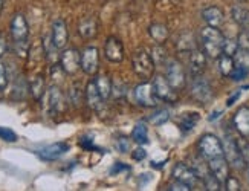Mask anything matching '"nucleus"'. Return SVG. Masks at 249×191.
Segmentation results:
<instances>
[{
	"instance_id": "1",
	"label": "nucleus",
	"mask_w": 249,
	"mask_h": 191,
	"mask_svg": "<svg viewBox=\"0 0 249 191\" xmlns=\"http://www.w3.org/2000/svg\"><path fill=\"white\" fill-rule=\"evenodd\" d=\"M200 40H202V51L208 58H219L222 55V46H223V34L219 28L214 26H205L200 31Z\"/></svg>"
},
{
	"instance_id": "2",
	"label": "nucleus",
	"mask_w": 249,
	"mask_h": 191,
	"mask_svg": "<svg viewBox=\"0 0 249 191\" xmlns=\"http://www.w3.org/2000/svg\"><path fill=\"white\" fill-rule=\"evenodd\" d=\"M132 68H133V72L139 78H142L144 81H148L150 78H153L156 66H155L153 60H151V55L142 48V49H138L133 54Z\"/></svg>"
},
{
	"instance_id": "3",
	"label": "nucleus",
	"mask_w": 249,
	"mask_h": 191,
	"mask_svg": "<svg viewBox=\"0 0 249 191\" xmlns=\"http://www.w3.org/2000/svg\"><path fill=\"white\" fill-rule=\"evenodd\" d=\"M197 150L205 161H210V159L219 157V156H225L222 139H219V138L213 133H205L200 138L197 144Z\"/></svg>"
},
{
	"instance_id": "4",
	"label": "nucleus",
	"mask_w": 249,
	"mask_h": 191,
	"mask_svg": "<svg viewBox=\"0 0 249 191\" xmlns=\"http://www.w3.org/2000/svg\"><path fill=\"white\" fill-rule=\"evenodd\" d=\"M41 103H43V112L46 115H49V116L58 115L63 110V105H64V98H63V93H61L60 87L55 86V84L49 86L46 89L45 95H43Z\"/></svg>"
},
{
	"instance_id": "5",
	"label": "nucleus",
	"mask_w": 249,
	"mask_h": 191,
	"mask_svg": "<svg viewBox=\"0 0 249 191\" xmlns=\"http://www.w3.org/2000/svg\"><path fill=\"white\" fill-rule=\"evenodd\" d=\"M165 78L171 84V87L175 90H180L185 87L187 84V73L183 70V66L175 58L167 61L165 65Z\"/></svg>"
},
{
	"instance_id": "6",
	"label": "nucleus",
	"mask_w": 249,
	"mask_h": 191,
	"mask_svg": "<svg viewBox=\"0 0 249 191\" xmlns=\"http://www.w3.org/2000/svg\"><path fill=\"white\" fill-rule=\"evenodd\" d=\"M133 93H135L136 103L139 105H142V107H148V109L158 107V104L160 101L155 93L153 83H150V81H142L141 84H138Z\"/></svg>"
},
{
	"instance_id": "7",
	"label": "nucleus",
	"mask_w": 249,
	"mask_h": 191,
	"mask_svg": "<svg viewBox=\"0 0 249 191\" xmlns=\"http://www.w3.org/2000/svg\"><path fill=\"white\" fill-rule=\"evenodd\" d=\"M60 68L68 75H75L81 69V54L75 48H64L60 54Z\"/></svg>"
},
{
	"instance_id": "8",
	"label": "nucleus",
	"mask_w": 249,
	"mask_h": 191,
	"mask_svg": "<svg viewBox=\"0 0 249 191\" xmlns=\"http://www.w3.org/2000/svg\"><path fill=\"white\" fill-rule=\"evenodd\" d=\"M191 97L194 100H197L199 103H203L207 104L208 101L213 100V87L210 81L202 77V75H197V77H193V83H191Z\"/></svg>"
},
{
	"instance_id": "9",
	"label": "nucleus",
	"mask_w": 249,
	"mask_h": 191,
	"mask_svg": "<svg viewBox=\"0 0 249 191\" xmlns=\"http://www.w3.org/2000/svg\"><path fill=\"white\" fill-rule=\"evenodd\" d=\"M100 69V51L95 46L84 48L81 52V70L86 75H96Z\"/></svg>"
},
{
	"instance_id": "10",
	"label": "nucleus",
	"mask_w": 249,
	"mask_h": 191,
	"mask_svg": "<svg viewBox=\"0 0 249 191\" xmlns=\"http://www.w3.org/2000/svg\"><path fill=\"white\" fill-rule=\"evenodd\" d=\"M9 33L14 40V43H18V41H28L29 25H28V20L23 14L17 13L13 16V18H11V25H9Z\"/></svg>"
},
{
	"instance_id": "11",
	"label": "nucleus",
	"mask_w": 249,
	"mask_h": 191,
	"mask_svg": "<svg viewBox=\"0 0 249 191\" xmlns=\"http://www.w3.org/2000/svg\"><path fill=\"white\" fill-rule=\"evenodd\" d=\"M153 83V89L156 97L160 101H165V103H175L178 100V90H175L171 87V84L168 83V80L164 75H155V80L151 81Z\"/></svg>"
},
{
	"instance_id": "12",
	"label": "nucleus",
	"mask_w": 249,
	"mask_h": 191,
	"mask_svg": "<svg viewBox=\"0 0 249 191\" xmlns=\"http://www.w3.org/2000/svg\"><path fill=\"white\" fill-rule=\"evenodd\" d=\"M223 142V152H225V157L234 168H245V162L242 153L239 150V145H237V139L231 136H226Z\"/></svg>"
},
{
	"instance_id": "13",
	"label": "nucleus",
	"mask_w": 249,
	"mask_h": 191,
	"mask_svg": "<svg viewBox=\"0 0 249 191\" xmlns=\"http://www.w3.org/2000/svg\"><path fill=\"white\" fill-rule=\"evenodd\" d=\"M68 152H69V144L64 141H60V142H53V144L43 147L38 152V156L41 161L53 162V161H57V159H60L63 155H66Z\"/></svg>"
},
{
	"instance_id": "14",
	"label": "nucleus",
	"mask_w": 249,
	"mask_h": 191,
	"mask_svg": "<svg viewBox=\"0 0 249 191\" xmlns=\"http://www.w3.org/2000/svg\"><path fill=\"white\" fill-rule=\"evenodd\" d=\"M104 57L110 63H121L124 60V46L118 37H109L104 43Z\"/></svg>"
},
{
	"instance_id": "15",
	"label": "nucleus",
	"mask_w": 249,
	"mask_h": 191,
	"mask_svg": "<svg viewBox=\"0 0 249 191\" xmlns=\"http://www.w3.org/2000/svg\"><path fill=\"white\" fill-rule=\"evenodd\" d=\"M171 176L175 177V180H180V182L190 185L191 188L199 182V176L196 174V172H194L190 165L183 164V162H179L173 167Z\"/></svg>"
},
{
	"instance_id": "16",
	"label": "nucleus",
	"mask_w": 249,
	"mask_h": 191,
	"mask_svg": "<svg viewBox=\"0 0 249 191\" xmlns=\"http://www.w3.org/2000/svg\"><path fill=\"white\" fill-rule=\"evenodd\" d=\"M51 37L53 45H55L58 49H64L68 45L69 40V31H68V25L63 18H57L53 20L52 23V29H51Z\"/></svg>"
},
{
	"instance_id": "17",
	"label": "nucleus",
	"mask_w": 249,
	"mask_h": 191,
	"mask_svg": "<svg viewBox=\"0 0 249 191\" xmlns=\"http://www.w3.org/2000/svg\"><path fill=\"white\" fill-rule=\"evenodd\" d=\"M207 162H208L211 174L223 185L226 182V179L230 177V162L226 161V157L219 156V157L210 159V161H207Z\"/></svg>"
},
{
	"instance_id": "18",
	"label": "nucleus",
	"mask_w": 249,
	"mask_h": 191,
	"mask_svg": "<svg viewBox=\"0 0 249 191\" xmlns=\"http://www.w3.org/2000/svg\"><path fill=\"white\" fill-rule=\"evenodd\" d=\"M188 66H190V73L193 77L202 75L205 68H207V55H205V52L197 48H194L190 52Z\"/></svg>"
},
{
	"instance_id": "19",
	"label": "nucleus",
	"mask_w": 249,
	"mask_h": 191,
	"mask_svg": "<svg viewBox=\"0 0 249 191\" xmlns=\"http://www.w3.org/2000/svg\"><path fill=\"white\" fill-rule=\"evenodd\" d=\"M86 103H88L89 107L95 112H100L104 105V100L101 97L98 87H96L95 80L89 81L88 86H86Z\"/></svg>"
},
{
	"instance_id": "20",
	"label": "nucleus",
	"mask_w": 249,
	"mask_h": 191,
	"mask_svg": "<svg viewBox=\"0 0 249 191\" xmlns=\"http://www.w3.org/2000/svg\"><path fill=\"white\" fill-rule=\"evenodd\" d=\"M202 18L208 26L220 28L225 22V14L219 6H208L202 11Z\"/></svg>"
},
{
	"instance_id": "21",
	"label": "nucleus",
	"mask_w": 249,
	"mask_h": 191,
	"mask_svg": "<svg viewBox=\"0 0 249 191\" xmlns=\"http://www.w3.org/2000/svg\"><path fill=\"white\" fill-rule=\"evenodd\" d=\"M234 127L243 138H249V107H242L234 115Z\"/></svg>"
},
{
	"instance_id": "22",
	"label": "nucleus",
	"mask_w": 249,
	"mask_h": 191,
	"mask_svg": "<svg viewBox=\"0 0 249 191\" xmlns=\"http://www.w3.org/2000/svg\"><path fill=\"white\" fill-rule=\"evenodd\" d=\"M78 34L86 40L93 38L96 34H98V22H96V18L95 17L81 18L78 23Z\"/></svg>"
},
{
	"instance_id": "23",
	"label": "nucleus",
	"mask_w": 249,
	"mask_h": 191,
	"mask_svg": "<svg viewBox=\"0 0 249 191\" xmlns=\"http://www.w3.org/2000/svg\"><path fill=\"white\" fill-rule=\"evenodd\" d=\"M46 92V86H45V77L41 75V73H38V75H36L34 78H32V81L29 83V93L32 95V98L40 101L43 98V95H45Z\"/></svg>"
},
{
	"instance_id": "24",
	"label": "nucleus",
	"mask_w": 249,
	"mask_h": 191,
	"mask_svg": "<svg viewBox=\"0 0 249 191\" xmlns=\"http://www.w3.org/2000/svg\"><path fill=\"white\" fill-rule=\"evenodd\" d=\"M148 34L150 37L155 40V43L158 45H164L168 40V28L162 23H153L148 28Z\"/></svg>"
},
{
	"instance_id": "25",
	"label": "nucleus",
	"mask_w": 249,
	"mask_h": 191,
	"mask_svg": "<svg viewBox=\"0 0 249 191\" xmlns=\"http://www.w3.org/2000/svg\"><path fill=\"white\" fill-rule=\"evenodd\" d=\"M68 98H69V103L73 105V107H80V105L83 104V101L86 100V90L81 89V86L78 83H73L69 87Z\"/></svg>"
},
{
	"instance_id": "26",
	"label": "nucleus",
	"mask_w": 249,
	"mask_h": 191,
	"mask_svg": "<svg viewBox=\"0 0 249 191\" xmlns=\"http://www.w3.org/2000/svg\"><path fill=\"white\" fill-rule=\"evenodd\" d=\"M95 83H96V87H98L103 100L104 101L109 100L112 97V84H113V81L107 75H98L95 78Z\"/></svg>"
},
{
	"instance_id": "27",
	"label": "nucleus",
	"mask_w": 249,
	"mask_h": 191,
	"mask_svg": "<svg viewBox=\"0 0 249 191\" xmlns=\"http://www.w3.org/2000/svg\"><path fill=\"white\" fill-rule=\"evenodd\" d=\"M132 139L139 144V145H144L147 144L150 139H148V129L144 125V124H136L132 130Z\"/></svg>"
},
{
	"instance_id": "28",
	"label": "nucleus",
	"mask_w": 249,
	"mask_h": 191,
	"mask_svg": "<svg viewBox=\"0 0 249 191\" xmlns=\"http://www.w3.org/2000/svg\"><path fill=\"white\" fill-rule=\"evenodd\" d=\"M219 70L223 77H230L234 68H235V63H234V57H230V55H225L222 54L219 58Z\"/></svg>"
},
{
	"instance_id": "29",
	"label": "nucleus",
	"mask_w": 249,
	"mask_h": 191,
	"mask_svg": "<svg viewBox=\"0 0 249 191\" xmlns=\"http://www.w3.org/2000/svg\"><path fill=\"white\" fill-rule=\"evenodd\" d=\"M231 17H232V20L235 23H239L242 26L249 23V11L243 6H234L231 9Z\"/></svg>"
},
{
	"instance_id": "30",
	"label": "nucleus",
	"mask_w": 249,
	"mask_h": 191,
	"mask_svg": "<svg viewBox=\"0 0 249 191\" xmlns=\"http://www.w3.org/2000/svg\"><path fill=\"white\" fill-rule=\"evenodd\" d=\"M151 60H153L155 66H165L167 65V54H165V49L162 45H155L153 49H151Z\"/></svg>"
},
{
	"instance_id": "31",
	"label": "nucleus",
	"mask_w": 249,
	"mask_h": 191,
	"mask_svg": "<svg viewBox=\"0 0 249 191\" xmlns=\"http://www.w3.org/2000/svg\"><path fill=\"white\" fill-rule=\"evenodd\" d=\"M197 121H199L197 113H185L180 120V129L183 132H190L193 130V127L197 124Z\"/></svg>"
},
{
	"instance_id": "32",
	"label": "nucleus",
	"mask_w": 249,
	"mask_h": 191,
	"mask_svg": "<svg viewBox=\"0 0 249 191\" xmlns=\"http://www.w3.org/2000/svg\"><path fill=\"white\" fill-rule=\"evenodd\" d=\"M234 63H235V66L245 68L249 70V51L239 48V51H237L235 55H234Z\"/></svg>"
},
{
	"instance_id": "33",
	"label": "nucleus",
	"mask_w": 249,
	"mask_h": 191,
	"mask_svg": "<svg viewBox=\"0 0 249 191\" xmlns=\"http://www.w3.org/2000/svg\"><path fill=\"white\" fill-rule=\"evenodd\" d=\"M239 51V41L235 38H225L223 40V46H222V54L234 57L235 52Z\"/></svg>"
},
{
	"instance_id": "34",
	"label": "nucleus",
	"mask_w": 249,
	"mask_h": 191,
	"mask_svg": "<svg viewBox=\"0 0 249 191\" xmlns=\"http://www.w3.org/2000/svg\"><path fill=\"white\" fill-rule=\"evenodd\" d=\"M170 120V112L167 109H159L150 116V122L155 125H162Z\"/></svg>"
},
{
	"instance_id": "35",
	"label": "nucleus",
	"mask_w": 249,
	"mask_h": 191,
	"mask_svg": "<svg viewBox=\"0 0 249 191\" xmlns=\"http://www.w3.org/2000/svg\"><path fill=\"white\" fill-rule=\"evenodd\" d=\"M237 145H239V150L242 153L245 168H249V141H248V138L242 136L240 139H237Z\"/></svg>"
},
{
	"instance_id": "36",
	"label": "nucleus",
	"mask_w": 249,
	"mask_h": 191,
	"mask_svg": "<svg viewBox=\"0 0 249 191\" xmlns=\"http://www.w3.org/2000/svg\"><path fill=\"white\" fill-rule=\"evenodd\" d=\"M112 95H113L115 100L124 98L125 95H127V86H125V83L121 81V80L113 81V84H112Z\"/></svg>"
},
{
	"instance_id": "37",
	"label": "nucleus",
	"mask_w": 249,
	"mask_h": 191,
	"mask_svg": "<svg viewBox=\"0 0 249 191\" xmlns=\"http://www.w3.org/2000/svg\"><path fill=\"white\" fill-rule=\"evenodd\" d=\"M178 48L180 51H188L191 52L194 48H196V45H194V38L191 34H183L179 40H178Z\"/></svg>"
},
{
	"instance_id": "38",
	"label": "nucleus",
	"mask_w": 249,
	"mask_h": 191,
	"mask_svg": "<svg viewBox=\"0 0 249 191\" xmlns=\"http://www.w3.org/2000/svg\"><path fill=\"white\" fill-rule=\"evenodd\" d=\"M0 139L5 142H9V144H14V142H17L18 136L13 129H9V127H0Z\"/></svg>"
},
{
	"instance_id": "39",
	"label": "nucleus",
	"mask_w": 249,
	"mask_h": 191,
	"mask_svg": "<svg viewBox=\"0 0 249 191\" xmlns=\"http://www.w3.org/2000/svg\"><path fill=\"white\" fill-rule=\"evenodd\" d=\"M9 83V73L6 69V65L0 63V90H5Z\"/></svg>"
},
{
	"instance_id": "40",
	"label": "nucleus",
	"mask_w": 249,
	"mask_h": 191,
	"mask_svg": "<svg viewBox=\"0 0 249 191\" xmlns=\"http://www.w3.org/2000/svg\"><path fill=\"white\" fill-rule=\"evenodd\" d=\"M248 73H249V70H248V69L235 66V68H234V70H232V73L230 75V78H231L232 81H242V80H245V78L248 77Z\"/></svg>"
},
{
	"instance_id": "41",
	"label": "nucleus",
	"mask_w": 249,
	"mask_h": 191,
	"mask_svg": "<svg viewBox=\"0 0 249 191\" xmlns=\"http://www.w3.org/2000/svg\"><path fill=\"white\" fill-rule=\"evenodd\" d=\"M116 148L120 153H128L130 152V139L125 136H120L116 139Z\"/></svg>"
},
{
	"instance_id": "42",
	"label": "nucleus",
	"mask_w": 249,
	"mask_h": 191,
	"mask_svg": "<svg viewBox=\"0 0 249 191\" xmlns=\"http://www.w3.org/2000/svg\"><path fill=\"white\" fill-rule=\"evenodd\" d=\"M167 190H170V191H190V190H193V188H191L190 185H187V184L180 182V180H175V182L168 185Z\"/></svg>"
},
{
	"instance_id": "43",
	"label": "nucleus",
	"mask_w": 249,
	"mask_h": 191,
	"mask_svg": "<svg viewBox=\"0 0 249 191\" xmlns=\"http://www.w3.org/2000/svg\"><path fill=\"white\" fill-rule=\"evenodd\" d=\"M225 185V190H230V191H237V190H240V184H239V180H237L235 177H228L226 179V182L223 184Z\"/></svg>"
},
{
	"instance_id": "44",
	"label": "nucleus",
	"mask_w": 249,
	"mask_h": 191,
	"mask_svg": "<svg viewBox=\"0 0 249 191\" xmlns=\"http://www.w3.org/2000/svg\"><path fill=\"white\" fill-rule=\"evenodd\" d=\"M237 41H239V48H243V49L249 51V33H248V31L242 33L239 35V38H237Z\"/></svg>"
},
{
	"instance_id": "45",
	"label": "nucleus",
	"mask_w": 249,
	"mask_h": 191,
	"mask_svg": "<svg viewBox=\"0 0 249 191\" xmlns=\"http://www.w3.org/2000/svg\"><path fill=\"white\" fill-rule=\"evenodd\" d=\"M132 157L135 159V161H142V159L147 157V152L144 150V148H136L135 152H132Z\"/></svg>"
},
{
	"instance_id": "46",
	"label": "nucleus",
	"mask_w": 249,
	"mask_h": 191,
	"mask_svg": "<svg viewBox=\"0 0 249 191\" xmlns=\"http://www.w3.org/2000/svg\"><path fill=\"white\" fill-rule=\"evenodd\" d=\"M8 51V40L3 34H0V58H2Z\"/></svg>"
},
{
	"instance_id": "47",
	"label": "nucleus",
	"mask_w": 249,
	"mask_h": 191,
	"mask_svg": "<svg viewBox=\"0 0 249 191\" xmlns=\"http://www.w3.org/2000/svg\"><path fill=\"white\" fill-rule=\"evenodd\" d=\"M80 145H83L84 148H88V150H92V148H95L92 139H88V138H81V139H80Z\"/></svg>"
},
{
	"instance_id": "48",
	"label": "nucleus",
	"mask_w": 249,
	"mask_h": 191,
	"mask_svg": "<svg viewBox=\"0 0 249 191\" xmlns=\"http://www.w3.org/2000/svg\"><path fill=\"white\" fill-rule=\"evenodd\" d=\"M240 98V90H237L234 95H231V97L228 98V101H226V105H228V107H231V105L237 101V100H239Z\"/></svg>"
},
{
	"instance_id": "49",
	"label": "nucleus",
	"mask_w": 249,
	"mask_h": 191,
	"mask_svg": "<svg viewBox=\"0 0 249 191\" xmlns=\"http://www.w3.org/2000/svg\"><path fill=\"white\" fill-rule=\"evenodd\" d=\"M121 170H128V167H127V165H123L121 162H116V164H115V167L112 168V173H116V172L120 173Z\"/></svg>"
},
{
	"instance_id": "50",
	"label": "nucleus",
	"mask_w": 249,
	"mask_h": 191,
	"mask_svg": "<svg viewBox=\"0 0 249 191\" xmlns=\"http://www.w3.org/2000/svg\"><path fill=\"white\" fill-rule=\"evenodd\" d=\"M220 115H222V112H214V113L210 116V121H213V120H215V118H219Z\"/></svg>"
},
{
	"instance_id": "51",
	"label": "nucleus",
	"mask_w": 249,
	"mask_h": 191,
	"mask_svg": "<svg viewBox=\"0 0 249 191\" xmlns=\"http://www.w3.org/2000/svg\"><path fill=\"white\" fill-rule=\"evenodd\" d=\"M2 9H3V0H0V14H2Z\"/></svg>"
},
{
	"instance_id": "52",
	"label": "nucleus",
	"mask_w": 249,
	"mask_h": 191,
	"mask_svg": "<svg viewBox=\"0 0 249 191\" xmlns=\"http://www.w3.org/2000/svg\"><path fill=\"white\" fill-rule=\"evenodd\" d=\"M246 174H248V179H249V168H246Z\"/></svg>"
}]
</instances>
